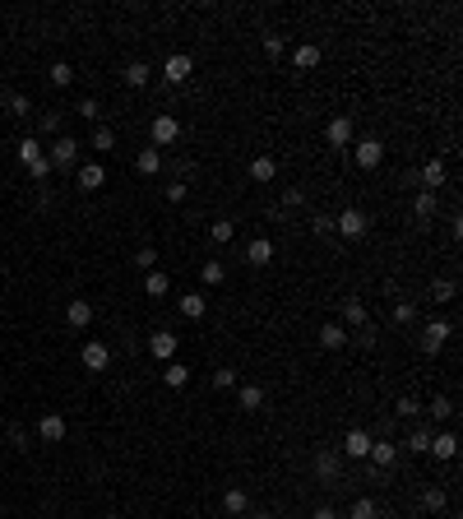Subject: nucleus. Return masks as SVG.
Returning a JSON list of instances; mask_svg holds the SVG:
<instances>
[{
	"mask_svg": "<svg viewBox=\"0 0 463 519\" xmlns=\"http://www.w3.org/2000/svg\"><path fill=\"white\" fill-rule=\"evenodd\" d=\"M111 144H116V135H111L107 125H97V130H93V149H102V153H107Z\"/></svg>",
	"mask_w": 463,
	"mask_h": 519,
	"instance_id": "36",
	"label": "nucleus"
},
{
	"mask_svg": "<svg viewBox=\"0 0 463 519\" xmlns=\"http://www.w3.org/2000/svg\"><path fill=\"white\" fill-rule=\"evenodd\" d=\"M167 288H171V278H167V274H158V269L144 278V292H149V297H162Z\"/></svg>",
	"mask_w": 463,
	"mask_h": 519,
	"instance_id": "28",
	"label": "nucleus"
},
{
	"mask_svg": "<svg viewBox=\"0 0 463 519\" xmlns=\"http://www.w3.org/2000/svg\"><path fill=\"white\" fill-rule=\"evenodd\" d=\"M315 519H339V510H334V505H320V510H315Z\"/></svg>",
	"mask_w": 463,
	"mask_h": 519,
	"instance_id": "54",
	"label": "nucleus"
},
{
	"mask_svg": "<svg viewBox=\"0 0 463 519\" xmlns=\"http://www.w3.org/2000/svg\"><path fill=\"white\" fill-rule=\"evenodd\" d=\"M37 158H42V144H37V139H19V163H23V167H32V163H37Z\"/></svg>",
	"mask_w": 463,
	"mask_h": 519,
	"instance_id": "26",
	"label": "nucleus"
},
{
	"mask_svg": "<svg viewBox=\"0 0 463 519\" xmlns=\"http://www.w3.org/2000/svg\"><path fill=\"white\" fill-rule=\"evenodd\" d=\"M413 209H417V218H431V214H435V190H422Z\"/></svg>",
	"mask_w": 463,
	"mask_h": 519,
	"instance_id": "35",
	"label": "nucleus"
},
{
	"mask_svg": "<svg viewBox=\"0 0 463 519\" xmlns=\"http://www.w3.org/2000/svg\"><path fill=\"white\" fill-rule=\"evenodd\" d=\"M320 343H324V348H343V343H348V325H324Z\"/></svg>",
	"mask_w": 463,
	"mask_h": 519,
	"instance_id": "22",
	"label": "nucleus"
},
{
	"mask_svg": "<svg viewBox=\"0 0 463 519\" xmlns=\"http://www.w3.org/2000/svg\"><path fill=\"white\" fill-rule=\"evenodd\" d=\"M375 459V468H394V459H399V445H389V441H370V455Z\"/></svg>",
	"mask_w": 463,
	"mask_h": 519,
	"instance_id": "15",
	"label": "nucleus"
},
{
	"mask_svg": "<svg viewBox=\"0 0 463 519\" xmlns=\"http://www.w3.org/2000/svg\"><path fill=\"white\" fill-rule=\"evenodd\" d=\"M200 274H204V283H223V278H227V269H223L218 260H209V264H204Z\"/></svg>",
	"mask_w": 463,
	"mask_h": 519,
	"instance_id": "38",
	"label": "nucleus"
},
{
	"mask_svg": "<svg viewBox=\"0 0 463 519\" xmlns=\"http://www.w3.org/2000/svg\"><path fill=\"white\" fill-rule=\"evenodd\" d=\"M255 519H269V515H255Z\"/></svg>",
	"mask_w": 463,
	"mask_h": 519,
	"instance_id": "56",
	"label": "nucleus"
},
{
	"mask_svg": "<svg viewBox=\"0 0 463 519\" xmlns=\"http://www.w3.org/2000/svg\"><path fill=\"white\" fill-rule=\"evenodd\" d=\"M334 232H343L348 242H357V237H366V214H361V209H343V214L334 218Z\"/></svg>",
	"mask_w": 463,
	"mask_h": 519,
	"instance_id": "2",
	"label": "nucleus"
},
{
	"mask_svg": "<svg viewBox=\"0 0 463 519\" xmlns=\"http://www.w3.org/2000/svg\"><path fill=\"white\" fill-rule=\"evenodd\" d=\"M5 102H10V111H15V116H28V98H23V93H5Z\"/></svg>",
	"mask_w": 463,
	"mask_h": 519,
	"instance_id": "37",
	"label": "nucleus"
},
{
	"mask_svg": "<svg viewBox=\"0 0 463 519\" xmlns=\"http://www.w3.org/2000/svg\"><path fill=\"white\" fill-rule=\"evenodd\" d=\"M149 75H153V70H149V65H144V61L125 65V84H130V89H144V84H149Z\"/></svg>",
	"mask_w": 463,
	"mask_h": 519,
	"instance_id": "25",
	"label": "nucleus"
},
{
	"mask_svg": "<svg viewBox=\"0 0 463 519\" xmlns=\"http://www.w3.org/2000/svg\"><path fill=\"white\" fill-rule=\"evenodd\" d=\"M135 260H139V269H153V264H158V251H153V246H144Z\"/></svg>",
	"mask_w": 463,
	"mask_h": 519,
	"instance_id": "43",
	"label": "nucleus"
},
{
	"mask_svg": "<svg viewBox=\"0 0 463 519\" xmlns=\"http://www.w3.org/2000/svg\"><path fill=\"white\" fill-rule=\"evenodd\" d=\"M46 163H51V167H75V163H79V139H70V135L51 139V149H46Z\"/></svg>",
	"mask_w": 463,
	"mask_h": 519,
	"instance_id": "1",
	"label": "nucleus"
},
{
	"mask_svg": "<svg viewBox=\"0 0 463 519\" xmlns=\"http://www.w3.org/2000/svg\"><path fill=\"white\" fill-rule=\"evenodd\" d=\"M324 139H329V149H348V144H352V121H348V116H334L329 130H324Z\"/></svg>",
	"mask_w": 463,
	"mask_h": 519,
	"instance_id": "7",
	"label": "nucleus"
},
{
	"mask_svg": "<svg viewBox=\"0 0 463 519\" xmlns=\"http://www.w3.org/2000/svg\"><path fill=\"white\" fill-rule=\"evenodd\" d=\"M232 237H236V228H232V223H214V242H218V246H227Z\"/></svg>",
	"mask_w": 463,
	"mask_h": 519,
	"instance_id": "41",
	"label": "nucleus"
},
{
	"mask_svg": "<svg viewBox=\"0 0 463 519\" xmlns=\"http://www.w3.org/2000/svg\"><path fill=\"white\" fill-rule=\"evenodd\" d=\"M422 501H426V510H440V505H445V491H440V487H431L426 496H422Z\"/></svg>",
	"mask_w": 463,
	"mask_h": 519,
	"instance_id": "45",
	"label": "nucleus"
},
{
	"mask_svg": "<svg viewBox=\"0 0 463 519\" xmlns=\"http://www.w3.org/2000/svg\"><path fill=\"white\" fill-rule=\"evenodd\" d=\"M167 199H171V204H181V199H185V185L171 181V185H167Z\"/></svg>",
	"mask_w": 463,
	"mask_h": 519,
	"instance_id": "53",
	"label": "nucleus"
},
{
	"mask_svg": "<svg viewBox=\"0 0 463 519\" xmlns=\"http://www.w3.org/2000/svg\"><path fill=\"white\" fill-rule=\"evenodd\" d=\"M185 381H190V371H185L181 362H167V367H162V385H171V390H181Z\"/></svg>",
	"mask_w": 463,
	"mask_h": 519,
	"instance_id": "24",
	"label": "nucleus"
},
{
	"mask_svg": "<svg viewBox=\"0 0 463 519\" xmlns=\"http://www.w3.org/2000/svg\"><path fill=\"white\" fill-rule=\"evenodd\" d=\"M399 412H403V417H417V412H422V403H417V399H399Z\"/></svg>",
	"mask_w": 463,
	"mask_h": 519,
	"instance_id": "48",
	"label": "nucleus"
},
{
	"mask_svg": "<svg viewBox=\"0 0 463 519\" xmlns=\"http://www.w3.org/2000/svg\"><path fill=\"white\" fill-rule=\"evenodd\" d=\"M176 139H181V121H176V116H158L153 121V149H167Z\"/></svg>",
	"mask_w": 463,
	"mask_h": 519,
	"instance_id": "4",
	"label": "nucleus"
},
{
	"mask_svg": "<svg viewBox=\"0 0 463 519\" xmlns=\"http://www.w3.org/2000/svg\"><path fill=\"white\" fill-rule=\"evenodd\" d=\"M431 436L435 431H426V427H417L413 436H408V450H417V455H426V450H431Z\"/></svg>",
	"mask_w": 463,
	"mask_h": 519,
	"instance_id": "30",
	"label": "nucleus"
},
{
	"mask_svg": "<svg viewBox=\"0 0 463 519\" xmlns=\"http://www.w3.org/2000/svg\"><path fill=\"white\" fill-rule=\"evenodd\" d=\"M260 403H264V390H260V385H241V408L255 412Z\"/></svg>",
	"mask_w": 463,
	"mask_h": 519,
	"instance_id": "33",
	"label": "nucleus"
},
{
	"mask_svg": "<svg viewBox=\"0 0 463 519\" xmlns=\"http://www.w3.org/2000/svg\"><path fill=\"white\" fill-rule=\"evenodd\" d=\"M375 515H380V505L370 501V496H361V501H357L352 510H348V519H375Z\"/></svg>",
	"mask_w": 463,
	"mask_h": 519,
	"instance_id": "29",
	"label": "nucleus"
},
{
	"mask_svg": "<svg viewBox=\"0 0 463 519\" xmlns=\"http://www.w3.org/2000/svg\"><path fill=\"white\" fill-rule=\"evenodd\" d=\"M223 510H227V515H246V510H250V496H246L241 487H232L227 496H223Z\"/></svg>",
	"mask_w": 463,
	"mask_h": 519,
	"instance_id": "21",
	"label": "nucleus"
},
{
	"mask_svg": "<svg viewBox=\"0 0 463 519\" xmlns=\"http://www.w3.org/2000/svg\"><path fill=\"white\" fill-rule=\"evenodd\" d=\"M214 385H223V390H232V385H236V371H232V367L214 371Z\"/></svg>",
	"mask_w": 463,
	"mask_h": 519,
	"instance_id": "42",
	"label": "nucleus"
},
{
	"mask_svg": "<svg viewBox=\"0 0 463 519\" xmlns=\"http://www.w3.org/2000/svg\"><path fill=\"white\" fill-rule=\"evenodd\" d=\"M37 436H42L46 445H56V441H65V417L61 412H46L42 422H37Z\"/></svg>",
	"mask_w": 463,
	"mask_h": 519,
	"instance_id": "8",
	"label": "nucleus"
},
{
	"mask_svg": "<svg viewBox=\"0 0 463 519\" xmlns=\"http://www.w3.org/2000/svg\"><path fill=\"white\" fill-rule=\"evenodd\" d=\"M28 172H32V176H37V181H42L46 172H51V163H46V153H42V158H37V163H32V167H28Z\"/></svg>",
	"mask_w": 463,
	"mask_h": 519,
	"instance_id": "51",
	"label": "nucleus"
},
{
	"mask_svg": "<svg viewBox=\"0 0 463 519\" xmlns=\"http://www.w3.org/2000/svg\"><path fill=\"white\" fill-rule=\"evenodd\" d=\"M149 348H153V357L171 362V357H176V334H167V329H158V334L149 338Z\"/></svg>",
	"mask_w": 463,
	"mask_h": 519,
	"instance_id": "16",
	"label": "nucleus"
},
{
	"mask_svg": "<svg viewBox=\"0 0 463 519\" xmlns=\"http://www.w3.org/2000/svg\"><path fill=\"white\" fill-rule=\"evenodd\" d=\"M107 362H111V348H107V343H97V338H93V343H84V367H88V371H107Z\"/></svg>",
	"mask_w": 463,
	"mask_h": 519,
	"instance_id": "9",
	"label": "nucleus"
},
{
	"mask_svg": "<svg viewBox=\"0 0 463 519\" xmlns=\"http://www.w3.org/2000/svg\"><path fill=\"white\" fill-rule=\"evenodd\" d=\"M449 334H454V329H449V320H431V325H426V334H422V352H440Z\"/></svg>",
	"mask_w": 463,
	"mask_h": 519,
	"instance_id": "6",
	"label": "nucleus"
},
{
	"mask_svg": "<svg viewBox=\"0 0 463 519\" xmlns=\"http://www.w3.org/2000/svg\"><path fill=\"white\" fill-rule=\"evenodd\" d=\"M310 232H315V237H329V232H334V218L315 214V218H310Z\"/></svg>",
	"mask_w": 463,
	"mask_h": 519,
	"instance_id": "39",
	"label": "nucleus"
},
{
	"mask_svg": "<svg viewBox=\"0 0 463 519\" xmlns=\"http://www.w3.org/2000/svg\"><path fill=\"white\" fill-rule=\"evenodd\" d=\"M320 56H324L320 46L306 42V46H296V56H292V61H296V70H315V65H320Z\"/></svg>",
	"mask_w": 463,
	"mask_h": 519,
	"instance_id": "18",
	"label": "nucleus"
},
{
	"mask_svg": "<svg viewBox=\"0 0 463 519\" xmlns=\"http://www.w3.org/2000/svg\"><path fill=\"white\" fill-rule=\"evenodd\" d=\"M10 441H15V450H28V436H23V427H10Z\"/></svg>",
	"mask_w": 463,
	"mask_h": 519,
	"instance_id": "52",
	"label": "nucleus"
},
{
	"mask_svg": "<svg viewBox=\"0 0 463 519\" xmlns=\"http://www.w3.org/2000/svg\"><path fill=\"white\" fill-rule=\"evenodd\" d=\"M283 204H287V209H301L306 195H301V190H283Z\"/></svg>",
	"mask_w": 463,
	"mask_h": 519,
	"instance_id": "47",
	"label": "nucleus"
},
{
	"mask_svg": "<svg viewBox=\"0 0 463 519\" xmlns=\"http://www.w3.org/2000/svg\"><path fill=\"white\" fill-rule=\"evenodd\" d=\"M343 320L366 329V302H348V306H343Z\"/></svg>",
	"mask_w": 463,
	"mask_h": 519,
	"instance_id": "31",
	"label": "nucleus"
},
{
	"mask_svg": "<svg viewBox=\"0 0 463 519\" xmlns=\"http://www.w3.org/2000/svg\"><path fill=\"white\" fill-rule=\"evenodd\" d=\"M102 185H107L102 163H84V167H79V190H102Z\"/></svg>",
	"mask_w": 463,
	"mask_h": 519,
	"instance_id": "10",
	"label": "nucleus"
},
{
	"mask_svg": "<svg viewBox=\"0 0 463 519\" xmlns=\"http://www.w3.org/2000/svg\"><path fill=\"white\" fill-rule=\"evenodd\" d=\"M135 167H139V176H158V167H162V158H158V149H139Z\"/></svg>",
	"mask_w": 463,
	"mask_h": 519,
	"instance_id": "20",
	"label": "nucleus"
},
{
	"mask_svg": "<svg viewBox=\"0 0 463 519\" xmlns=\"http://www.w3.org/2000/svg\"><path fill=\"white\" fill-rule=\"evenodd\" d=\"M315 468H320V477H329V482H334V477H339V468H343V464H339V455H329V450H324V455L315 459Z\"/></svg>",
	"mask_w": 463,
	"mask_h": 519,
	"instance_id": "27",
	"label": "nucleus"
},
{
	"mask_svg": "<svg viewBox=\"0 0 463 519\" xmlns=\"http://www.w3.org/2000/svg\"><path fill=\"white\" fill-rule=\"evenodd\" d=\"M190 70H195V61H190L185 51H176V56H167V65H162V79H167V84H185Z\"/></svg>",
	"mask_w": 463,
	"mask_h": 519,
	"instance_id": "5",
	"label": "nucleus"
},
{
	"mask_svg": "<svg viewBox=\"0 0 463 519\" xmlns=\"http://www.w3.org/2000/svg\"><path fill=\"white\" fill-rule=\"evenodd\" d=\"M42 130H46V135H56V130H61V116H56V111H46V116H42Z\"/></svg>",
	"mask_w": 463,
	"mask_h": 519,
	"instance_id": "49",
	"label": "nucleus"
},
{
	"mask_svg": "<svg viewBox=\"0 0 463 519\" xmlns=\"http://www.w3.org/2000/svg\"><path fill=\"white\" fill-rule=\"evenodd\" d=\"M88 320H93V306L84 302V297H75V302L65 306V325H70V329H84Z\"/></svg>",
	"mask_w": 463,
	"mask_h": 519,
	"instance_id": "11",
	"label": "nucleus"
},
{
	"mask_svg": "<svg viewBox=\"0 0 463 519\" xmlns=\"http://www.w3.org/2000/svg\"><path fill=\"white\" fill-rule=\"evenodd\" d=\"M79 116H88V121H97V102H93V98H84V102H79Z\"/></svg>",
	"mask_w": 463,
	"mask_h": 519,
	"instance_id": "50",
	"label": "nucleus"
},
{
	"mask_svg": "<svg viewBox=\"0 0 463 519\" xmlns=\"http://www.w3.org/2000/svg\"><path fill=\"white\" fill-rule=\"evenodd\" d=\"M0 264H5V251H0Z\"/></svg>",
	"mask_w": 463,
	"mask_h": 519,
	"instance_id": "55",
	"label": "nucleus"
},
{
	"mask_svg": "<svg viewBox=\"0 0 463 519\" xmlns=\"http://www.w3.org/2000/svg\"><path fill=\"white\" fill-rule=\"evenodd\" d=\"M413 320H417V311H413L408 302H399V306H394V325H413Z\"/></svg>",
	"mask_w": 463,
	"mask_h": 519,
	"instance_id": "40",
	"label": "nucleus"
},
{
	"mask_svg": "<svg viewBox=\"0 0 463 519\" xmlns=\"http://www.w3.org/2000/svg\"><path fill=\"white\" fill-rule=\"evenodd\" d=\"M204 311H209V302H204V292H185V297H181V316H190V320H200Z\"/></svg>",
	"mask_w": 463,
	"mask_h": 519,
	"instance_id": "19",
	"label": "nucleus"
},
{
	"mask_svg": "<svg viewBox=\"0 0 463 519\" xmlns=\"http://www.w3.org/2000/svg\"><path fill=\"white\" fill-rule=\"evenodd\" d=\"M454 292H459V288H454V278H435V283H431L435 302H454Z\"/></svg>",
	"mask_w": 463,
	"mask_h": 519,
	"instance_id": "32",
	"label": "nucleus"
},
{
	"mask_svg": "<svg viewBox=\"0 0 463 519\" xmlns=\"http://www.w3.org/2000/svg\"><path fill=\"white\" fill-rule=\"evenodd\" d=\"M426 455L454 459V455H459V436H454V431H440V436H431V450H426Z\"/></svg>",
	"mask_w": 463,
	"mask_h": 519,
	"instance_id": "12",
	"label": "nucleus"
},
{
	"mask_svg": "<svg viewBox=\"0 0 463 519\" xmlns=\"http://www.w3.org/2000/svg\"><path fill=\"white\" fill-rule=\"evenodd\" d=\"M274 176H278V163H274V158H264V153H260V158H250V181L269 185Z\"/></svg>",
	"mask_w": 463,
	"mask_h": 519,
	"instance_id": "14",
	"label": "nucleus"
},
{
	"mask_svg": "<svg viewBox=\"0 0 463 519\" xmlns=\"http://www.w3.org/2000/svg\"><path fill=\"white\" fill-rule=\"evenodd\" d=\"M370 441H375V436L357 427V431H348V441H343V450H348L352 459H366V455H370Z\"/></svg>",
	"mask_w": 463,
	"mask_h": 519,
	"instance_id": "13",
	"label": "nucleus"
},
{
	"mask_svg": "<svg viewBox=\"0 0 463 519\" xmlns=\"http://www.w3.org/2000/svg\"><path fill=\"white\" fill-rule=\"evenodd\" d=\"M51 84H56V89H65V84H75V70H70L65 61H56V65H51Z\"/></svg>",
	"mask_w": 463,
	"mask_h": 519,
	"instance_id": "34",
	"label": "nucleus"
},
{
	"mask_svg": "<svg viewBox=\"0 0 463 519\" xmlns=\"http://www.w3.org/2000/svg\"><path fill=\"white\" fill-rule=\"evenodd\" d=\"M264 51H269V56H283V37H278V33H264Z\"/></svg>",
	"mask_w": 463,
	"mask_h": 519,
	"instance_id": "44",
	"label": "nucleus"
},
{
	"mask_svg": "<svg viewBox=\"0 0 463 519\" xmlns=\"http://www.w3.org/2000/svg\"><path fill=\"white\" fill-rule=\"evenodd\" d=\"M440 181H445V163H440V158H431V163L422 167V185H426V190H435Z\"/></svg>",
	"mask_w": 463,
	"mask_h": 519,
	"instance_id": "23",
	"label": "nucleus"
},
{
	"mask_svg": "<svg viewBox=\"0 0 463 519\" xmlns=\"http://www.w3.org/2000/svg\"><path fill=\"white\" fill-rule=\"evenodd\" d=\"M246 260L250 264H269V260H274V242H269V237H255V242L246 246Z\"/></svg>",
	"mask_w": 463,
	"mask_h": 519,
	"instance_id": "17",
	"label": "nucleus"
},
{
	"mask_svg": "<svg viewBox=\"0 0 463 519\" xmlns=\"http://www.w3.org/2000/svg\"><path fill=\"white\" fill-rule=\"evenodd\" d=\"M352 153H357V167H380L385 163V144L380 139H361V144H352Z\"/></svg>",
	"mask_w": 463,
	"mask_h": 519,
	"instance_id": "3",
	"label": "nucleus"
},
{
	"mask_svg": "<svg viewBox=\"0 0 463 519\" xmlns=\"http://www.w3.org/2000/svg\"><path fill=\"white\" fill-rule=\"evenodd\" d=\"M449 412H454L449 399H431V417H449Z\"/></svg>",
	"mask_w": 463,
	"mask_h": 519,
	"instance_id": "46",
	"label": "nucleus"
}]
</instances>
